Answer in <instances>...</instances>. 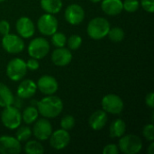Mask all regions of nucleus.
I'll list each match as a JSON object with an SVG mask.
<instances>
[{
	"label": "nucleus",
	"instance_id": "obj_1",
	"mask_svg": "<svg viewBox=\"0 0 154 154\" xmlns=\"http://www.w3.org/2000/svg\"><path fill=\"white\" fill-rule=\"evenodd\" d=\"M38 112L45 118H55L57 117L63 109L62 100L53 95H49L42 98L37 104Z\"/></svg>",
	"mask_w": 154,
	"mask_h": 154
},
{
	"label": "nucleus",
	"instance_id": "obj_2",
	"mask_svg": "<svg viewBox=\"0 0 154 154\" xmlns=\"http://www.w3.org/2000/svg\"><path fill=\"white\" fill-rule=\"evenodd\" d=\"M110 30L109 22L104 17L93 18L88 24L87 32L93 40H101L106 37Z\"/></svg>",
	"mask_w": 154,
	"mask_h": 154
},
{
	"label": "nucleus",
	"instance_id": "obj_3",
	"mask_svg": "<svg viewBox=\"0 0 154 154\" xmlns=\"http://www.w3.org/2000/svg\"><path fill=\"white\" fill-rule=\"evenodd\" d=\"M5 109L1 115V120L3 125L11 130L16 129L22 123V115L19 110L12 106L4 107Z\"/></svg>",
	"mask_w": 154,
	"mask_h": 154
},
{
	"label": "nucleus",
	"instance_id": "obj_4",
	"mask_svg": "<svg viewBox=\"0 0 154 154\" xmlns=\"http://www.w3.org/2000/svg\"><path fill=\"white\" fill-rule=\"evenodd\" d=\"M119 150L125 154L138 153L143 148V142L137 135L128 134L119 140Z\"/></svg>",
	"mask_w": 154,
	"mask_h": 154
},
{
	"label": "nucleus",
	"instance_id": "obj_5",
	"mask_svg": "<svg viewBox=\"0 0 154 154\" xmlns=\"http://www.w3.org/2000/svg\"><path fill=\"white\" fill-rule=\"evenodd\" d=\"M27 72L26 62L20 58L10 60L6 66V75L13 81L21 80Z\"/></svg>",
	"mask_w": 154,
	"mask_h": 154
},
{
	"label": "nucleus",
	"instance_id": "obj_6",
	"mask_svg": "<svg viewBox=\"0 0 154 154\" xmlns=\"http://www.w3.org/2000/svg\"><path fill=\"white\" fill-rule=\"evenodd\" d=\"M50 51L49 42L42 38L38 37L33 39L28 46V53L32 58L40 60L44 58Z\"/></svg>",
	"mask_w": 154,
	"mask_h": 154
},
{
	"label": "nucleus",
	"instance_id": "obj_7",
	"mask_svg": "<svg viewBox=\"0 0 154 154\" xmlns=\"http://www.w3.org/2000/svg\"><path fill=\"white\" fill-rule=\"evenodd\" d=\"M102 107L106 113L118 115L124 109V102L119 96L116 94H108L102 99Z\"/></svg>",
	"mask_w": 154,
	"mask_h": 154
},
{
	"label": "nucleus",
	"instance_id": "obj_8",
	"mask_svg": "<svg viewBox=\"0 0 154 154\" xmlns=\"http://www.w3.org/2000/svg\"><path fill=\"white\" fill-rule=\"evenodd\" d=\"M37 26L41 33L51 36L58 30V21L51 14H45L39 18Z\"/></svg>",
	"mask_w": 154,
	"mask_h": 154
},
{
	"label": "nucleus",
	"instance_id": "obj_9",
	"mask_svg": "<svg viewBox=\"0 0 154 154\" xmlns=\"http://www.w3.org/2000/svg\"><path fill=\"white\" fill-rule=\"evenodd\" d=\"M2 45L5 51L12 54L19 53L24 49V42L23 39H21V37L17 36L16 34L11 33H8L3 37Z\"/></svg>",
	"mask_w": 154,
	"mask_h": 154
},
{
	"label": "nucleus",
	"instance_id": "obj_10",
	"mask_svg": "<svg viewBox=\"0 0 154 154\" xmlns=\"http://www.w3.org/2000/svg\"><path fill=\"white\" fill-rule=\"evenodd\" d=\"M50 138V144L55 150H62L66 148L70 142V135L67 130L60 129L51 133Z\"/></svg>",
	"mask_w": 154,
	"mask_h": 154
},
{
	"label": "nucleus",
	"instance_id": "obj_11",
	"mask_svg": "<svg viewBox=\"0 0 154 154\" xmlns=\"http://www.w3.org/2000/svg\"><path fill=\"white\" fill-rule=\"evenodd\" d=\"M21 150V143L16 138L7 135L0 137V153L18 154Z\"/></svg>",
	"mask_w": 154,
	"mask_h": 154
},
{
	"label": "nucleus",
	"instance_id": "obj_12",
	"mask_svg": "<svg viewBox=\"0 0 154 154\" xmlns=\"http://www.w3.org/2000/svg\"><path fill=\"white\" fill-rule=\"evenodd\" d=\"M64 15L68 23L73 25H77L84 20L85 12L79 5L72 4L66 8Z\"/></svg>",
	"mask_w": 154,
	"mask_h": 154
},
{
	"label": "nucleus",
	"instance_id": "obj_13",
	"mask_svg": "<svg viewBox=\"0 0 154 154\" xmlns=\"http://www.w3.org/2000/svg\"><path fill=\"white\" fill-rule=\"evenodd\" d=\"M32 133H33V135L36 137V139L40 141H45L49 139V137L51 136L52 133L51 125L45 118L39 119L33 125Z\"/></svg>",
	"mask_w": 154,
	"mask_h": 154
},
{
	"label": "nucleus",
	"instance_id": "obj_14",
	"mask_svg": "<svg viewBox=\"0 0 154 154\" xmlns=\"http://www.w3.org/2000/svg\"><path fill=\"white\" fill-rule=\"evenodd\" d=\"M36 85L39 90L42 94L48 95V96L53 95L58 90V88H59L57 80L50 75H44L38 79V83Z\"/></svg>",
	"mask_w": 154,
	"mask_h": 154
},
{
	"label": "nucleus",
	"instance_id": "obj_15",
	"mask_svg": "<svg viewBox=\"0 0 154 154\" xmlns=\"http://www.w3.org/2000/svg\"><path fill=\"white\" fill-rule=\"evenodd\" d=\"M16 30L19 35L23 38H30L34 34V24L28 17H21L16 22Z\"/></svg>",
	"mask_w": 154,
	"mask_h": 154
},
{
	"label": "nucleus",
	"instance_id": "obj_16",
	"mask_svg": "<svg viewBox=\"0 0 154 154\" xmlns=\"http://www.w3.org/2000/svg\"><path fill=\"white\" fill-rule=\"evenodd\" d=\"M72 60V54L71 52L63 47L57 48L55 51H53L51 54V60L53 64L59 67H64L70 63Z\"/></svg>",
	"mask_w": 154,
	"mask_h": 154
},
{
	"label": "nucleus",
	"instance_id": "obj_17",
	"mask_svg": "<svg viewBox=\"0 0 154 154\" xmlns=\"http://www.w3.org/2000/svg\"><path fill=\"white\" fill-rule=\"evenodd\" d=\"M37 90V85L34 81L31 79L23 80L17 88V95L21 98H30L32 97Z\"/></svg>",
	"mask_w": 154,
	"mask_h": 154
},
{
	"label": "nucleus",
	"instance_id": "obj_18",
	"mask_svg": "<svg viewBox=\"0 0 154 154\" xmlns=\"http://www.w3.org/2000/svg\"><path fill=\"white\" fill-rule=\"evenodd\" d=\"M106 122H107V115L106 112H105L104 110H97L94 112L88 120L89 126L96 131L103 129Z\"/></svg>",
	"mask_w": 154,
	"mask_h": 154
},
{
	"label": "nucleus",
	"instance_id": "obj_19",
	"mask_svg": "<svg viewBox=\"0 0 154 154\" xmlns=\"http://www.w3.org/2000/svg\"><path fill=\"white\" fill-rule=\"evenodd\" d=\"M103 12L108 15H117L123 9V2L121 0H103L101 3Z\"/></svg>",
	"mask_w": 154,
	"mask_h": 154
},
{
	"label": "nucleus",
	"instance_id": "obj_20",
	"mask_svg": "<svg viewBox=\"0 0 154 154\" xmlns=\"http://www.w3.org/2000/svg\"><path fill=\"white\" fill-rule=\"evenodd\" d=\"M14 103V96L11 90L3 83H0V106L5 107L12 106Z\"/></svg>",
	"mask_w": 154,
	"mask_h": 154
},
{
	"label": "nucleus",
	"instance_id": "obj_21",
	"mask_svg": "<svg viewBox=\"0 0 154 154\" xmlns=\"http://www.w3.org/2000/svg\"><path fill=\"white\" fill-rule=\"evenodd\" d=\"M41 6L47 14H57L62 8L61 0H41Z\"/></svg>",
	"mask_w": 154,
	"mask_h": 154
},
{
	"label": "nucleus",
	"instance_id": "obj_22",
	"mask_svg": "<svg viewBox=\"0 0 154 154\" xmlns=\"http://www.w3.org/2000/svg\"><path fill=\"white\" fill-rule=\"evenodd\" d=\"M125 129H126V125H125V121H123L121 119H116V120L113 121L110 125V128H109L110 136L112 138L122 137L125 133Z\"/></svg>",
	"mask_w": 154,
	"mask_h": 154
},
{
	"label": "nucleus",
	"instance_id": "obj_23",
	"mask_svg": "<svg viewBox=\"0 0 154 154\" xmlns=\"http://www.w3.org/2000/svg\"><path fill=\"white\" fill-rule=\"evenodd\" d=\"M38 116H39V112H38V109L33 106H28L24 109V111L23 112V115H22V120L27 124V125H30L33 122H35L38 118Z\"/></svg>",
	"mask_w": 154,
	"mask_h": 154
},
{
	"label": "nucleus",
	"instance_id": "obj_24",
	"mask_svg": "<svg viewBox=\"0 0 154 154\" xmlns=\"http://www.w3.org/2000/svg\"><path fill=\"white\" fill-rule=\"evenodd\" d=\"M25 152L28 154H42L44 152L43 146L37 141H29L25 144Z\"/></svg>",
	"mask_w": 154,
	"mask_h": 154
},
{
	"label": "nucleus",
	"instance_id": "obj_25",
	"mask_svg": "<svg viewBox=\"0 0 154 154\" xmlns=\"http://www.w3.org/2000/svg\"><path fill=\"white\" fill-rule=\"evenodd\" d=\"M109 39L115 42H122L125 38V32L122 28L120 27H114V28H110L108 33H107Z\"/></svg>",
	"mask_w": 154,
	"mask_h": 154
},
{
	"label": "nucleus",
	"instance_id": "obj_26",
	"mask_svg": "<svg viewBox=\"0 0 154 154\" xmlns=\"http://www.w3.org/2000/svg\"><path fill=\"white\" fill-rule=\"evenodd\" d=\"M32 136V130L28 126H22L17 129L15 133V138L19 142H25Z\"/></svg>",
	"mask_w": 154,
	"mask_h": 154
},
{
	"label": "nucleus",
	"instance_id": "obj_27",
	"mask_svg": "<svg viewBox=\"0 0 154 154\" xmlns=\"http://www.w3.org/2000/svg\"><path fill=\"white\" fill-rule=\"evenodd\" d=\"M51 42L57 48L63 47L67 43V37L64 33L56 32L51 35Z\"/></svg>",
	"mask_w": 154,
	"mask_h": 154
},
{
	"label": "nucleus",
	"instance_id": "obj_28",
	"mask_svg": "<svg viewBox=\"0 0 154 154\" xmlns=\"http://www.w3.org/2000/svg\"><path fill=\"white\" fill-rule=\"evenodd\" d=\"M140 3L138 0H125L123 2V9L129 13H134L139 9Z\"/></svg>",
	"mask_w": 154,
	"mask_h": 154
},
{
	"label": "nucleus",
	"instance_id": "obj_29",
	"mask_svg": "<svg viewBox=\"0 0 154 154\" xmlns=\"http://www.w3.org/2000/svg\"><path fill=\"white\" fill-rule=\"evenodd\" d=\"M82 43V38L78 34L71 35L68 40V46L71 50H77L80 47Z\"/></svg>",
	"mask_w": 154,
	"mask_h": 154
},
{
	"label": "nucleus",
	"instance_id": "obj_30",
	"mask_svg": "<svg viewBox=\"0 0 154 154\" xmlns=\"http://www.w3.org/2000/svg\"><path fill=\"white\" fill-rule=\"evenodd\" d=\"M61 128L64 130H70L75 125V119L72 116H64L60 121Z\"/></svg>",
	"mask_w": 154,
	"mask_h": 154
},
{
	"label": "nucleus",
	"instance_id": "obj_31",
	"mask_svg": "<svg viewBox=\"0 0 154 154\" xmlns=\"http://www.w3.org/2000/svg\"><path fill=\"white\" fill-rule=\"evenodd\" d=\"M143 136L147 139V141L149 142H153L154 140V129L153 125L150 124L144 126L143 131Z\"/></svg>",
	"mask_w": 154,
	"mask_h": 154
},
{
	"label": "nucleus",
	"instance_id": "obj_32",
	"mask_svg": "<svg viewBox=\"0 0 154 154\" xmlns=\"http://www.w3.org/2000/svg\"><path fill=\"white\" fill-rule=\"evenodd\" d=\"M141 5L146 12H154V0H141Z\"/></svg>",
	"mask_w": 154,
	"mask_h": 154
},
{
	"label": "nucleus",
	"instance_id": "obj_33",
	"mask_svg": "<svg viewBox=\"0 0 154 154\" xmlns=\"http://www.w3.org/2000/svg\"><path fill=\"white\" fill-rule=\"evenodd\" d=\"M10 33V24L7 21L2 20L0 21V34L3 36Z\"/></svg>",
	"mask_w": 154,
	"mask_h": 154
},
{
	"label": "nucleus",
	"instance_id": "obj_34",
	"mask_svg": "<svg viewBox=\"0 0 154 154\" xmlns=\"http://www.w3.org/2000/svg\"><path fill=\"white\" fill-rule=\"evenodd\" d=\"M119 152V149L117 147V145L116 144H107L104 150H103V153L104 154H117Z\"/></svg>",
	"mask_w": 154,
	"mask_h": 154
},
{
	"label": "nucleus",
	"instance_id": "obj_35",
	"mask_svg": "<svg viewBox=\"0 0 154 154\" xmlns=\"http://www.w3.org/2000/svg\"><path fill=\"white\" fill-rule=\"evenodd\" d=\"M39 61L37 59H34V58H31L30 60H28V61L26 62V67H27V69H31V70H36L39 69Z\"/></svg>",
	"mask_w": 154,
	"mask_h": 154
},
{
	"label": "nucleus",
	"instance_id": "obj_36",
	"mask_svg": "<svg viewBox=\"0 0 154 154\" xmlns=\"http://www.w3.org/2000/svg\"><path fill=\"white\" fill-rule=\"evenodd\" d=\"M154 94L153 92H151L149 93L147 96H146V98H145V103L146 105L151 107V108H153L154 106Z\"/></svg>",
	"mask_w": 154,
	"mask_h": 154
},
{
	"label": "nucleus",
	"instance_id": "obj_37",
	"mask_svg": "<svg viewBox=\"0 0 154 154\" xmlns=\"http://www.w3.org/2000/svg\"><path fill=\"white\" fill-rule=\"evenodd\" d=\"M153 149H154V143L153 142H152L151 145L149 146V149H148V153L149 154H153Z\"/></svg>",
	"mask_w": 154,
	"mask_h": 154
},
{
	"label": "nucleus",
	"instance_id": "obj_38",
	"mask_svg": "<svg viewBox=\"0 0 154 154\" xmlns=\"http://www.w3.org/2000/svg\"><path fill=\"white\" fill-rule=\"evenodd\" d=\"M90 2H92V3H99V2H101L102 0H89Z\"/></svg>",
	"mask_w": 154,
	"mask_h": 154
},
{
	"label": "nucleus",
	"instance_id": "obj_39",
	"mask_svg": "<svg viewBox=\"0 0 154 154\" xmlns=\"http://www.w3.org/2000/svg\"><path fill=\"white\" fill-rule=\"evenodd\" d=\"M5 0H0V3H2V2H4Z\"/></svg>",
	"mask_w": 154,
	"mask_h": 154
}]
</instances>
